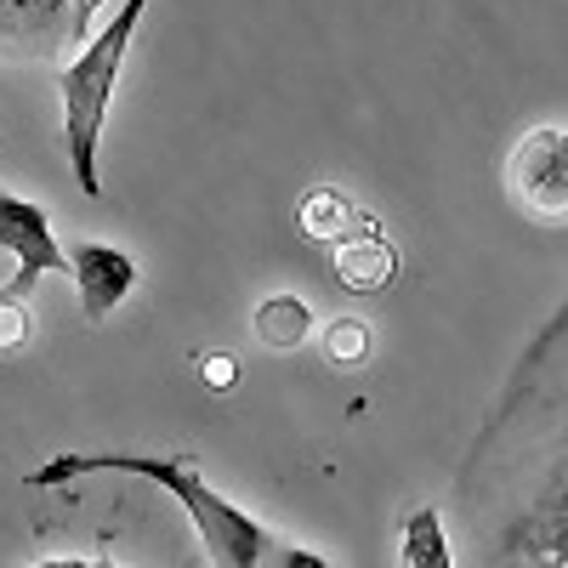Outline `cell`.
Segmentation results:
<instances>
[{"mask_svg":"<svg viewBox=\"0 0 568 568\" xmlns=\"http://www.w3.org/2000/svg\"><path fill=\"white\" fill-rule=\"evenodd\" d=\"M74 471H136V478H154L160 489H171L182 500V511L194 517V535L216 568H267V557L278 551V540L256 517L240 511L233 500H222L187 460H171V455H58L52 466L29 471V484L52 489V484L74 478Z\"/></svg>","mask_w":568,"mask_h":568,"instance_id":"6da1fadb","label":"cell"},{"mask_svg":"<svg viewBox=\"0 0 568 568\" xmlns=\"http://www.w3.org/2000/svg\"><path fill=\"white\" fill-rule=\"evenodd\" d=\"M296 222H302L307 240H329V245H342L347 233H353V200H347V194H336V187H313V194L302 200V211H296Z\"/></svg>","mask_w":568,"mask_h":568,"instance_id":"9c48e42d","label":"cell"},{"mask_svg":"<svg viewBox=\"0 0 568 568\" xmlns=\"http://www.w3.org/2000/svg\"><path fill=\"white\" fill-rule=\"evenodd\" d=\"M34 568H114V562H80V557H58V562H34Z\"/></svg>","mask_w":568,"mask_h":568,"instance_id":"9a60e30c","label":"cell"},{"mask_svg":"<svg viewBox=\"0 0 568 568\" xmlns=\"http://www.w3.org/2000/svg\"><path fill=\"white\" fill-rule=\"evenodd\" d=\"M200 375H205L211 387H233V375H240V369H233L227 353H211V358H200Z\"/></svg>","mask_w":568,"mask_h":568,"instance_id":"5bb4252c","label":"cell"},{"mask_svg":"<svg viewBox=\"0 0 568 568\" xmlns=\"http://www.w3.org/2000/svg\"><path fill=\"white\" fill-rule=\"evenodd\" d=\"M336 273H342L347 291H387L398 278V251H393L387 233H375V222H358L336 245Z\"/></svg>","mask_w":568,"mask_h":568,"instance_id":"8992f818","label":"cell"},{"mask_svg":"<svg viewBox=\"0 0 568 568\" xmlns=\"http://www.w3.org/2000/svg\"><path fill=\"white\" fill-rule=\"evenodd\" d=\"M398 568H455L449 557V535L438 506H415L404 517V546H398Z\"/></svg>","mask_w":568,"mask_h":568,"instance_id":"52a82bcc","label":"cell"},{"mask_svg":"<svg viewBox=\"0 0 568 568\" xmlns=\"http://www.w3.org/2000/svg\"><path fill=\"white\" fill-rule=\"evenodd\" d=\"M324 353H329V364H364L369 329L358 318H336V324H329V336H324Z\"/></svg>","mask_w":568,"mask_h":568,"instance_id":"30bf717a","label":"cell"},{"mask_svg":"<svg viewBox=\"0 0 568 568\" xmlns=\"http://www.w3.org/2000/svg\"><path fill=\"white\" fill-rule=\"evenodd\" d=\"M149 12V0H120L114 23L85 45V52L63 69L58 91H63V142H69V165H74V182L85 194H103L98 182V136H103V114H109V98H114V80H120V63L131 52V34Z\"/></svg>","mask_w":568,"mask_h":568,"instance_id":"7a4b0ae2","label":"cell"},{"mask_svg":"<svg viewBox=\"0 0 568 568\" xmlns=\"http://www.w3.org/2000/svg\"><path fill=\"white\" fill-rule=\"evenodd\" d=\"M29 336H34L29 302H0V353H18Z\"/></svg>","mask_w":568,"mask_h":568,"instance_id":"8fae6325","label":"cell"},{"mask_svg":"<svg viewBox=\"0 0 568 568\" xmlns=\"http://www.w3.org/2000/svg\"><path fill=\"white\" fill-rule=\"evenodd\" d=\"M0 251L18 262V273L0 284V302H29V291L40 284V273L69 267V251H58L45 211L29 205V200H12V194H0Z\"/></svg>","mask_w":568,"mask_h":568,"instance_id":"277c9868","label":"cell"},{"mask_svg":"<svg viewBox=\"0 0 568 568\" xmlns=\"http://www.w3.org/2000/svg\"><path fill=\"white\" fill-rule=\"evenodd\" d=\"M69 273L80 284V307L91 324H103L136 284V267L125 251H109V245H74L69 251Z\"/></svg>","mask_w":568,"mask_h":568,"instance_id":"5b68a950","label":"cell"},{"mask_svg":"<svg viewBox=\"0 0 568 568\" xmlns=\"http://www.w3.org/2000/svg\"><path fill=\"white\" fill-rule=\"evenodd\" d=\"M267 562H273V568H329V562H324L318 551H307V546H278Z\"/></svg>","mask_w":568,"mask_h":568,"instance_id":"7c38bea8","label":"cell"},{"mask_svg":"<svg viewBox=\"0 0 568 568\" xmlns=\"http://www.w3.org/2000/svg\"><path fill=\"white\" fill-rule=\"evenodd\" d=\"M109 7V0H74V12H69V40H85L91 34V18H98Z\"/></svg>","mask_w":568,"mask_h":568,"instance_id":"4fadbf2b","label":"cell"},{"mask_svg":"<svg viewBox=\"0 0 568 568\" xmlns=\"http://www.w3.org/2000/svg\"><path fill=\"white\" fill-rule=\"evenodd\" d=\"M506 187L529 216H568V125H535L506 160Z\"/></svg>","mask_w":568,"mask_h":568,"instance_id":"3957f363","label":"cell"},{"mask_svg":"<svg viewBox=\"0 0 568 568\" xmlns=\"http://www.w3.org/2000/svg\"><path fill=\"white\" fill-rule=\"evenodd\" d=\"M256 336H262L273 353L302 347V342L313 336V313H307V302H296V296H267V302L256 307Z\"/></svg>","mask_w":568,"mask_h":568,"instance_id":"ba28073f","label":"cell"}]
</instances>
